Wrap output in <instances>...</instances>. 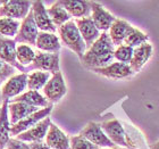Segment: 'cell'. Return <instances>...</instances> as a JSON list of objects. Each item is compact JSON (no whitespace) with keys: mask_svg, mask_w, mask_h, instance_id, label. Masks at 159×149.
<instances>
[{"mask_svg":"<svg viewBox=\"0 0 159 149\" xmlns=\"http://www.w3.org/2000/svg\"><path fill=\"white\" fill-rule=\"evenodd\" d=\"M114 53L115 46L110 40L109 34L107 32H102L100 34L99 39L89 49H86L85 54L81 59V63L83 66L91 71L96 68H102L114 63Z\"/></svg>","mask_w":159,"mask_h":149,"instance_id":"cell-1","label":"cell"},{"mask_svg":"<svg viewBox=\"0 0 159 149\" xmlns=\"http://www.w3.org/2000/svg\"><path fill=\"white\" fill-rule=\"evenodd\" d=\"M59 37L64 46L70 48L76 54L80 59H82L83 55L86 51L85 42L79 32L76 24L74 21H68L58 29Z\"/></svg>","mask_w":159,"mask_h":149,"instance_id":"cell-2","label":"cell"},{"mask_svg":"<svg viewBox=\"0 0 159 149\" xmlns=\"http://www.w3.org/2000/svg\"><path fill=\"white\" fill-rule=\"evenodd\" d=\"M100 128L105 132L107 138L113 143H115L116 146H122L124 148L129 149H135L129 145V141L126 137L125 130L116 119L105 121L100 124Z\"/></svg>","mask_w":159,"mask_h":149,"instance_id":"cell-3","label":"cell"},{"mask_svg":"<svg viewBox=\"0 0 159 149\" xmlns=\"http://www.w3.org/2000/svg\"><path fill=\"white\" fill-rule=\"evenodd\" d=\"M30 72L32 70H38L41 72H48V73H57L60 72L59 68V54H50L43 53V51H37L35 57L31 66L26 67Z\"/></svg>","mask_w":159,"mask_h":149,"instance_id":"cell-4","label":"cell"},{"mask_svg":"<svg viewBox=\"0 0 159 149\" xmlns=\"http://www.w3.org/2000/svg\"><path fill=\"white\" fill-rule=\"evenodd\" d=\"M80 136L85 138L88 141L99 148H115L116 147L115 143H113L107 138L105 132L100 128V124L96 122L88 123V125L80 132Z\"/></svg>","mask_w":159,"mask_h":149,"instance_id":"cell-5","label":"cell"},{"mask_svg":"<svg viewBox=\"0 0 159 149\" xmlns=\"http://www.w3.org/2000/svg\"><path fill=\"white\" fill-rule=\"evenodd\" d=\"M38 33H39V31H38L37 24L34 22L33 13L31 9L27 14V16L20 23V30L17 32L14 41L16 43H27V44L35 46Z\"/></svg>","mask_w":159,"mask_h":149,"instance_id":"cell-6","label":"cell"},{"mask_svg":"<svg viewBox=\"0 0 159 149\" xmlns=\"http://www.w3.org/2000/svg\"><path fill=\"white\" fill-rule=\"evenodd\" d=\"M67 92V88L64 81L61 72H57L49 79V81L43 86V93L50 103H57L63 98Z\"/></svg>","mask_w":159,"mask_h":149,"instance_id":"cell-7","label":"cell"},{"mask_svg":"<svg viewBox=\"0 0 159 149\" xmlns=\"http://www.w3.org/2000/svg\"><path fill=\"white\" fill-rule=\"evenodd\" d=\"M31 1H3L0 6V17L22 20L27 16L31 10Z\"/></svg>","mask_w":159,"mask_h":149,"instance_id":"cell-8","label":"cell"},{"mask_svg":"<svg viewBox=\"0 0 159 149\" xmlns=\"http://www.w3.org/2000/svg\"><path fill=\"white\" fill-rule=\"evenodd\" d=\"M51 110H52V104H50L49 106H47L44 108H42V109L31 114L30 116H27V117L23 119L22 121L17 122L16 124L10 126V134L11 136H17V134H20V133L24 132V131H26V130L31 129V128H33L40 121H42L43 119L48 117L49 114L51 113Z\"/></svg>","mask_w":159,"mask_h":149,"instance_id":"cell-9","label":"cell"},{"mask_svg":"<svg viewBox=\"0 0 159 149\" xmlns=\"http://www.w3.org/2000/svg\"><path fill=\"white\" fill-rule=\"evenodd\" d=\"M0 59H2L5 63L9 64L13 67H16L20 72L27 74V68L22 66L16 58V42L14 39L1 37L0 35Z\"/></svg>","mask_w":159,"mask_h":149,"instance_id":"cell-10","label":"cell"},{"mask_svg":"<svg viewBox=\"0 0 159 149\" xmlns=\"http://www.w3.org/2000/svg\"><path fill=\"white\" fill-rule=\"evenodd\" d=\"M91 20L93 24L99 31L107 32L109 30L111 24L115 22V16L106 10L100 3L96 1H91Z\"/></svg>","mask_w":159,"mask_h":149,"instance_id":"cell-11","label":"cell"},{"mask_svg":"<svg viewBox=\"0 0 159 149\" xmlns=\"http://www.w3.org/2000/svg\"><path fill=\"white\" fill-rule=\"evenodd\" d=\"M32 13H33L34 22L37 24V27L40 29L42 32H48V33H53L56 32V26L52 24L50 17L47 14V9L42 1L37 0L32 2Z\"/></svg>","mask_w":159,"mask_h":149,"instance_id":"cell-12","label":"cell"},{"mask_svg":"<svg viewBox=\"0 0 159 149\" xmlns=\"http://www.w3.org/2000/svg\"><path fill=\"white\" fill-rule=\"evenodd\" d=\"M76 24L79 32L81 34V37L83 38L84 42H85L86 49H89L90 47L92 46L93 43L96 42L97 40L100 37V31L96 27V25L93 24L91 17H84V18H76L74 21Z\"/></svg>","mask_w":159,"mask_h":149,"instance_id":"cell-13","label":"cell"},{"mask_svg":"<svg viewBox=\"0 0 159 149\" xmlns=\"http://www.w3.org/2000/svg\"><path fill=\"white\" fill-rule=\"evenodd\" d=\"M94 73L100 74V75L108 77V79L113 80H119V79H129L131 76L134 75V72L131 70L129 65L127 64H123L119 62L111 63L110 65L102 68H96L92 70Z\"/></svg>","mask_w":159,"mask_h":149,"instance_id":"cell-14","label":"cell"},{"mask_svg":"<svg viewBox=\"0 0 159 149\" xmlns=\"http://www.w3.org/2000/svg\"><path fill=\"white\" fill-rule=\"evenodd\" d=\"M50 124H51V122H50V119L48 116L46 119H43L42 121H40L38 124H35L33 128L17 134V140L31 141V142H41L46 138Z\"/></svg>","mask_w":159,"mask_h":149,"instance_id":"cell-15","label":"cell"},{"mask_svg":"<svg viewBox=\"0 0 159 149\" xmlns=\"http://www.w3.org/2000/svg\"><path fill=\"white\" fill-rule=\"evenodd\" d=\"M27 86V74L22 73L20 75L11 76L1 89V97L3 100H8L11 97H17Z\"/></svg>","mask_w":159,"mask_h":149,"instance_id":"cell-16","label":"cell"},{"mask_svg":"<svg viewBox=\"0 0 159 149\" xmlns=\"http://www.w3.org/2000/svg\"><path fill=\"white\" fill-rule=\"evenodd\" d=\"M46 145L50 149H70V138L66 133L51 123L46 136Z\"/></svg>","mask_w":159,"mask_h":149,"instance_id":"cell-17","label":"cell"},{"mask_svg":"<svg viewBox=\"0 0 159 149\" xmlns=\"http://www.w3.org/2000/svg\"><path fill=\"white\" fill-rule=\"evenodd\" d=\"M151 56H152V46L149 42L143 43L133 49L132 59L129 65L131 70L134 72V74L140 72V70L146 65V63L150 59Z\"/></svg>","mask_w":159,"mask_h":149,"instance_id":"cell-18","label":"cell"},{"mask_svg":"<svg viewBox=\"0 0 159 149\" xmlns=\"http://www.w3.org/2000/svg\"><path fill=\"white\" fill-rule=\"evenodd\" d=\"M60 5L65 8L70 17H90L91 14V1L84 0H60Z\"/></svg>","mask_w":159,"mask_h":149,"instance_id":"cell-19","label":"cell"},{"mask_svg":"<svg viewBox=\"0 0 159 149\" xmlns=\"http://www.w3.org/2000/svg\"><path fill=\"white\" fill-rule=\"evenodd\" d=\"M132 25L127 23L124 20H119L116 18L115 22L111 24V26L109 29V38L111 40V42L115 47L122 46L125 38L129 35V33L132 30Z\"/></svg>","mask_w":159,"mask_h":149,"instance_id":"cell-20","label":"cell"},{"mask_svg":"<svg viewBox=\"0 0 159 149\" xmlns=\"http://www.w3.org/2000/svg\"><path fill=\"white\" fill-rule=\"evenodd\" d=\"M35 47L38 49L42 50L43 53L57 54L60 50V41L57 35L53 33H48V32H42L40 31L38 33L37 41H35Z\"/></svg>","mask_w":159,"mask_h":149,"instance_id":"cell-21","label":"cell"},{"mask_svg":"<svg viewBox=\"0 0 159 149\" xmlns=\"http://www.w3.org/2000/svg\"><path fill=\"white\" fill-rule=\"evenodd\" d=\"M9 113H10V124H16L17 122L22 121L23 119L30 116L31 114L38 112V108L34 106H30L25 103H10L9 106Z\"/></svg>","mask_w":159,"mask_h":149,"instance_id":"cell-22","label":"cell"},{"mask_svg":"<svg viewBox=\"0 0 159 149\" xmlns=\"http://www.w3.org/2000/svg\"><path fill=\"white\" fill-rule=\"evenodd\" d=\"M10 123L8 119V100H3L0 112V149H5L10 139Z\"/></svg>","mask_w":159,"mask_h":149,"instance_id":"cell-23","label":"cell"},{"mask_svg":"<svg viewBox=\"0 0 159 149\" xmlns=\"http://www.w3.org/2000/svg\"><path fill=\"white\" fill-rule=\"evenodd\" d=\"M10 103H25L34 107H47L50 105H48V100L38 91H27L20 96L15 97V99H11Z\"/></svg>","mask_w":159,"mask_h":149,"instance_id":"cell-24","label":"cell"},{"mask_svg":"<svg viewBox=\"0 0 159 149\" xmlns=\"http://www.w3.org/2000/svg\"><path fill=\"white\" fill-rule=\"evenodd\" d=\"M47 14L50 17V20H51L53 25L58 27H60L63 24H65L66 22H68L70 20V15L60 5L59 1H56L50 8H48L47 9Z\"/></svg>","mask_w":159,"mask_h":149,"instance_id":"cell-25","label":"cell"},{"mask_svg":"<svg viewBox=\"0 0 159 149\" xmlns=\"http://www.w3.org/2000/svg\"><path fill=\"white\" fill-rule=\"evenodd\" d=\"M49 79L50 73L35 71V72L27 75V88L30 91H38L39 89L46 86V83L49 81Z\"/></svg>","mask_w":159,"mask_h":149,"instance_id":"cell-26","label":"cell"},{"mask_svg":"<svg viewBox=\"0 0 159 149\" xmlns=\"http://www.w3.org/2000/svg\"><path fill=\"white\" fill-rule=\"evenodd\" d=\"M20 24L18 21L11 18H0V35L1 37H16Z\"/></svg>","mask_w":159,"mask_h":149,"instance_id":"cell-27","label":"cell"},{"mask_svg":"<svg viewBox=\"0 0 159 149\" xmlns=\"http://www.w3.org/2000/svg\"><path fill=\"white\" fill-rule=\"evenodd\" d=\"M34 57H35V51L30 46H27V44H20V46L16 47L17 62L22 66L26 67V65L32 64Z\"/></svg>","mask_w":159,"mask_h":149,"instance_id":"cell-28","label":"cell"},{"mask_svg":"<svg viewBox=\"0 0 159 149\" xmlns=\"http://www.w3.org/2000/svg\"><path fill=\"white\" fill-rule=\"evenodd\" d=\"M148 39H149V37H148L146 33L141 32V31L135 29V27H132V30H131V32L129 33V35L125 38L123 44L129 46L134 49L136 47H139V46H141V44H143V43L148 42Z\"/></svg>","mask_w":159,"mask_h":149,"instance_id":"cell-29","label":"cell"},{"mask_svg":"<svg viewBox=\"0 0 159 149\" xmlns=\"http://www.w3.org/2000/svg\"><path fill=\"white\" fill-rule=\"evenodd\" d=\"M132 56H133V48H131L129 46H125V44L117 47L116 49H115V53H114V58L117 59V62L123 64H127V65L131 63Z\"/></svg>","mask_w":159,"mask_h":149,"instance_id":"cell-30","label":"cell"},{"mask_svg":"<svg viewBox=\"0 0 159 149\" xmlns=\"http://www.w3.org/2000/svg\"><path fill=\"white\" fill-rule=\"evenodd\" d=\"M70 149H100L99 147L94 146L93 143L83 138L79 134V136H74L70 138Z\"/></svg>","mask_w":159,"mask_h":149,"instance_id":"cell-31","label":"cell"},{"mask_svg":"<svg viewBox=\"0 0 159 149\" xmlns=\"http://www.w3.org/2000/svg\"><path fill=\"white\" fill-rule=\"evenodd\" d=\"M15 73V68L11 65L5 63L2 59H0V84L6 81L8 77L13 76Z\"/></svg>","mask_w":159,"mask_h":149,"instance_id":"cell-32","label":"cell"},{"mask_svg":"<svg viewBox=\"0 0 159 149\" xmlns=\"http://www.w3.org/2000/svg\"><path fill=\"white\" fill-rule=\"evenodd\" d=\"M7 149H30L29 145L17 139H9L6 145Z\"/></svg>","mask_w":159,"mask_h":149,"instance_id":"cell-33","label":"cell"},{"mask_svg":"<svg viewBox=\"0 0 159 149\" xmlns=\"http://www.w3.org/2000/svg\"><path fill=\"white\" fill-rule=\"evenodd\" d=\"M29 148L30 149H50L46 143H43V142H31L30 145H29Z\"/></svg>","mask_w":159,"mask_h":149,"instance_id":"cell-34","label":"cell"},{"mask_svg":"<svg viewBox=\"0 0 159 149\" xmlns=\"http://www.w3.org/2000/svg\"><path fill=\"white\" fill-rule=\"evenodd\" d=\"M150 149H159V140L157 141L156 143L151 145V146H150Z\"/></svg>","mask_w":159,"mask_h":149,"instance_id":"cell-35","label":"cell"},{"mask_svg":"<svg viewBox=\"0 0 159 149\" xmlns=\"http://www.w3.org/2000/svg\"><path fill=\"white\" fill-rule=\"evenodd\" d=\"M100 149H103V148H100ZM107 149H129V148H118V147H115V148H107Z\"/></svg>","mask_w":159,"mask_h":149,"instance_id":"cell-36","label":"cell"},{"mask_svg":"<svg viewBox=\"0 0 159 149\" xmlns=\"http://www.w3.org/2000/svg\"><path fill=\"white\" fill-rule=\"evenodd\" d=\"M0 112H1V108H0Z\"/></svg>","mask_w":159,"mask_h":149,"instance_id":"cell-37","label":"cell"}]
</instances>
